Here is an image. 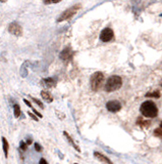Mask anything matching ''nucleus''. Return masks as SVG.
Here are the masks:
<instances>
[{"label":"nucleus","mask_w":162,"mask_h":164,"mask_svg":"<svg viewBox=\"0 0 162 164\" xmlns=\"http://www.w3.org/2000/svg\"><path fill=\"white\" fill-rule=\"evenodd\" d=\"M160 128H162V121H161V123H160Z\"/></svg>","instance_id":"27"},{"label":"nucleus","mask_w":162,"mask_h":164,"mask_svg":"<svg viewBox=\"0 0 162 164\" xmlns=\"http://www.w3.org/2000/svg\"><path fill=\"white\" fill-rule=\"evenodd\" d=\"M28 114H29V116H30V117H31V118H32V119H34V120L38 121V117H37V116H35V115L33 114V113H30V112H29Z\"/></svg>","instance_id":"20"},{"label":"nucleus","mask_w":162,"mask_h":164,"mask_svg":"<svg viewBox=\"0 0 162 164\" xmlns=\"http://www.w3.org/2000/svg\"><path fill=\"white\" fill-rule=\"evenodd\" d=\"M63 134H64V136L66 137V139H67V141H68V143H70V144H72V147H74L75 149L77 150V151H79V152H81V150H80L79 146H77V144L75 143V142H74V139H72V137L70 136V134H68L66 131H63Z\"/></svg>","instance_id":"11"},{"label":"nucleus","mask_w":162,"mask_h":164,"mask_svg":"<svg viewBox=\"0 0 162 164\" xmlns=\"http://www.w3.org/2000/svg\"><path fill=\"white\" fill-rule=\"evenodd\" d=\"M121 85H123V79L119 76L114 75L107 79L105 84V90L107 92L115 91V90H118L121 87Z\"/></svg>","instance_id":"2"},{"label":"nucleus","mask_w":162,"mask_h":164,"mask_svg":"<svg viewBox=\"0 0 162 164\" xmlns=\"http://www.w3.org/2000/svg\"><path fill=\"white\" fill-rule=\"evenodd\" d=\"M140 111H141V114L147 118H155L158 114V108L152 101L144 102L140 107Z\"/></svg>","instance_id":"1"},{"label":"nucleus","mask_w":162,"mask_h":164,"mask_svg":"<svg viewBox=\"0 0 162 164\" xmlns=\"http://www.w3.org/2000/svg\"><path fill=\"white\" fill-rule=\"evenodd\" d=\"M13 114H14L15 118L19 117V115H21V108H19V106L17 105V104H15V105L13 106Z\"/></svg>","instance_id":"14"},{"label":"nucleus","mask_w":162,"mask_h":164,"mask_svg":"<svg viewBox=\"0 0 162 164\" xmlns=\"http://www.w3.org/2000/svg\"><path fill=\"white\" fill-rule=\"evenodd\" d=\"M161 85H162V84H161Z\"/></svg>","instance_id":"28"},{"label":"nucleus","mask_w":162,"mask_h":164,"mask_svg":"<svg viewBox=\"0 0 162 164\" xmlns=\"http://www.w3.org/2000/svg\"><path fill=\"white\" fill-rule=\"evenodd\" d=\"M43 83L47 88H51V87H54L56 82H55V80L53 78H46V79H43Z\"/></svg>","instance_id":"12"},{"label":"nucleus","mask_w":162,"mask_h":164,"mask_svg":"<svg viewBox=\"0 0 162 164\" xmlns=\"http://www.w3.org/2000/svg\"><path fill=\"white\" fill-rule=\"evenodd\" d=\"M31 108H33V107H31ZM33 111H34V113H35V114L37 115V117H39V118H42V117H43V115H42V114H40L39 112H37V111L35 110L34 108H33Z\"/></svg>","instance_id":"22"},{"label":"nucleus","mask_w":162,"mask_h":164,"mask_svg":"<svg viewBox=\"0 0 162 164\" xmlns=\"http://www.w3.org/2000/svg\"><path fill=\"white\" fill-rule=\"evenodd\" d=\"M8 31L15 36H22L23 35V28L16 22H13V23L10 24L9 27H8Z\"/></svg>","instance_id":"6"},{"label":"nucleus","mask_w":162,"mask_h":164,"mask_svg":"<svg viewBox=\"0 0 162 164\" xmlns=\"http://www.w3.org/2000/svg\"><path fill=\"white\" fill-rule=\"evenodd\" d=\"M80 8H81V5H75V6H72V7L67 8V9L64 10L62 14L60 15V17L57 19V22L60 23V22H63V21H66V20L72 19V17L77 14V10H79Z\"/></svg>","instance_id":"4"},{"label":"nucleus","mask_w":162,"mask_h":164,"mask_svg":"<svg viewBox=\"0 0 162 164\" xmlns=\"http://www.w3.org/2000/svg\"><path fill=\"white\" fill-rule=\"evenodd\" d=\"M59 57H60V59L62 60V61L66 62L68 61V60L72 59V50L70 47H65L62 52H60V54H59Z\"/></svg>","instance_id":"8"},{"label":"nucleus","mask_w":162,"mask_h":164,"mask_svg":"<svg viewBox=\"0 0 162 164\" xmlns=\"http://www.w3.org/2000/svg\"><path fill=\"white\" fill-rule=\"evenodd\" d=\"M58 3V1H44V4H54Z\"/></svg>","instance_id":"23"},{"label":"nucleus","mask_w":162,"mask_h":164,"mask_svg":"<svg viewBox=\"0 0 162 164\" xmlns=\"http://www.w3.org/2000/svg\"><path fill=\"white\" fill-rule=\"evenodd\" d=\"M31 143H32V139H28V141H27V145H30Z\"/></svg>","instance_id":"26"},{"label":"nucleus","mask_w":162,"mask_h":164,"mask_svg":"<svg viewBox=\"0 0 162 164\" xmlns=\"http://www.w3.org/2000/svg\"><path fill=\"white\" fill-rule=\"evenodd\" d=\"M39 164H48V163H47V161H46L45 159L42 158V159H40V162H39Z\"/></svg>","instance_id":"24"},{"label":"nucleus","mask_w":162,"mask_h":164,"mask_svg":"<svg viewBox=\"0 0 162 164\" xmlns=\"http://www.w3.org/2000/svg\"><path fill=\"white\" fill-rule=\"evenodd\" d=\"M41 97H43L44 101H46V103H52L53 102V97L50 92L46 91V90H43L41 91Z\"/></svg>","instance_id":"10"},{"label":"nucleus","mask_w":162,"mask_h":164,"mask_svg":"<svg viewBox=\"0 0 162 164\" xmlns=\"http://www.w3.org/2000/svg\"><path fill=\"white\" fill-rule=\"evenodd\" d=\"M75 164H77V163H75Z\"/></svg>","instance_id":"29"},{"label":"nucleus","mask_w":162,"mask_h":164,"mask_svg":"<svg viewBox=\"0 0 162 164\" xmlns=\"http://www.w3.org/2000/svg\"><path fill=\"white\" fill-rule=\"evenodd\" d=\"M146 97H155V99H159L160 97V92L159 91H152L146 94Z\"/></svg>","instance_id":"15"},{"label":"nucleus","mask_w":162,"mask_h":164,"mask_svg":"<svg viewBox=\"0 0 162 164\" xmlns=\"http://www.w3.org/2000/svg\"><path fill=\"white\" fill-rule=\"evenodd\" d=\"M2 146H3V152L5 157L8 156V150H9V145H8V142L5 137H2Z\"/></svg>","instance_id":"13"},{"label":"nucleus","mask_w":162,"mask_h":164,"mask_svg":"<svg viewBox=\"0 0 162 164\" xmlns=\"http://www.w3.org/2000/svg\"><path fill=\"white\" fill-rule=\"evenodd\" d=\"M113 36H114V33H113L112 29L105 28L102 30L101 34H100V40L103 42H109L112 40Z\"/></svg>","instance_id":"5"},{"label":"nucleus","mask_w":162,"mask_h":164,"mask_svg":"<svg viewBox=\"0 0 162 164\" xmlns=\"http://www.w3.org/2000/svg\"><path fill=\"white\" fill-rule=\"evenodd\" d=\"M27 146H28V145H27L26 143H24V142H21V148H22V149H23L24 151L27 150Z\"/></svg>","instance_id":"21"},{"label":"nucleus","mask_w":162,"mask_h":164,"mask_svg":"<svg viewBox=\"0 0 162 164\" xmlns=\"http://www.w3.org/2000/svg\"><path fill=\"white\" fill-rule=\"evenodd\" d=\"M104 80V75L102 72H96L91 76L90 79V84H91V87L94 91L98 90L100 87H101L102 83H103Z\"/></svg>","instance_id":"3"},{"label":"nucleus","mask_w":162,"mask_h":164,"mask_svg":"<svg viewBox=\"0 0 162 164\" xmlns=\"http://www.w3.org/2000/svg\"><path fill=\"white\" fill-rule=\"evenodd\" d=\"M137 124H138V125L143 126V127H148V126L150 125V122H149V121H146V120H142L141 118H139L137 120Z\"/></svg>","instance_id":"16"},{"label":"nucleus","mask_w":162,"mask_h":164,"mask_svg":"<svg viewBox=\"0 0 162 164\" xmlns=\"http://www.w3.org/2000/svg\"><path fill=\"white\" fill-rule=\"evenodd\" d=\"M94 156H95V158H97L100 161V162H102L103 164H112L111 160H110L109 158H107L105 155L101 154V153L94 152Z\"/></svg>","instance_id":"9"},{"label":"nucleus","mask_w":162,"mask_h":164,"mask_svg":"<svg viewBox=\"0 0 162 164\" xmlns=\"http://www.w3.org/2000/svg\"><path fill=\"white\" fill-rule=\"evenodd\" d=\"M154 136H157V137H160L162 139V128H156V129L154 130Z\"/></svg>","instance_id":"17"},{"label":"nucleus","mask_w":162,"mask_h":164,"mask_svg":"<svg viewBox=\"0 0 162 164\" xmlns=\"http://www.w3.org/2000/svg\"><path fill=\"white\" fill-rule=\"evenodd\" d=\"M35 150H36L37 152H42V150H43V149H42V147L39 145V144L35 143Z\"/></svg>","instance_id":"19"},{"label":"nucleus","mask_w":162,"mask_h":164,"mask_svg":"<svg viewBox=\"0 0 162 164\" xmlns=\"http://www.w3.org/2000/svg\"><path fill=\"white\" fill-rule=\"evenodd\" d=\"M32 99L35 102V103L37 104V105L40 106V108H42V109H43V108H44V105H43V103H42L41 101H39V99H35V97H32Z\"/></svg>","instance_id":"18"},{"label":"nucleus","mask_w":162,"mask_h":164,"mask_svg":"<svg viewBox=\"0 0 162 164\" xmlns=\"http://www.w3.org/2000/svg\"><path fill=\"white\" fill-rule=\"evenodd\" d=\"M24 102H25V104H26L27 106H28V107H30V108L32 107V105H31V103L28 101V99H24Z\"/></svg>","instance_id":"25"},{"label":"nucleus","mask_w":162,"mask_h":164,"mask_svg":"<svg viewBox=\"0 0 162 164\" xmlns=\"http://www.w3.org/2000/svg\"><path fill=\"white\" fill-rule=\"evenodd\" d=\"M106 109L111 113H116L121 109V104L118 101H109L106 104Z\"/></svg>","instance_id":"7"}]
</instances>
